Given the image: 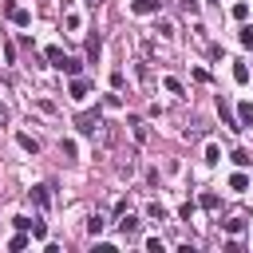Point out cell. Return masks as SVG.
<instances>
[{"label":"cell","mask_w":253,"mask_h":253,"mask_svg":"<svg viewBox=\"0 0 253 253\" xmlns=\"http://www.w3.org/2000/svg\"><path fill=\"white\" fill-rule=\"evenodd\" d=\"M225 229H229V233H241V229H245V217H229Z\"/></svg>","instance_id":"obj_23"},{"label":"cell","mask_w":253,"mask_h":253,"mask_svg":"<svg viewBox=\"0 0 253 253\" xmlns=\"http://www.w3.org/2000/svg\"><path fill=\"white\" fill-rule=\"evenodd\" d=\"M249 16V4H233V20H245Z\"/></svg>","instance_id":"obj_28"},{"label":"cell","mask_w":253,"mask_h":253,"mask_svg":"<svg viewBox=\"0 0 253 253\" xmlns=\"http://www.w3.org/2000/svg\"><path fill=\"white\" fill-rule=\"evenodd\" d=\"M32 237H40V241H43V237H47V225H43V221H32Z\"/></svg>","instance_id":"obj_27"},{"label":"cell","mask_w":253,"mask_h":253,"mask_svg":"<svg viewBox=\"0 0 253 253\" xmlns=\"http://www.w3.org/2000/svg\"><path fill=\"white\" fill-rule=\"evenodd\" d=\"M47 59H51V67H63V59H67V55H63L59 47H47Z\"/></svg>","instance_id":"obj_17"},{"label":"cell","mask_w":253,"mask_h":253,"mask_svg":"<svg viewBox=\"0 0 253 253\" xmlns=\"http://www.w3.org/2000/svg\"><path fill=\"white\" fill-rule=\"evenodd\" d=\"M67 95H71V99H75V103H83V99H87V95H91V83H87V79H79V75H75V79H71V91H67Z\"/></svg>","instance_id":"obj_3"},{"label":"cell","mask_w":253,"mask_h":253,"mask_svg":"<svg viewBox=\"0 0 253 253\" xmlns=\"http://www.w3.org/2000/svg\"><path fill=\"white\" fill-rule=\"evenodd\" d=\"M146 249L150 253H162V237H146Z\"/></svg>","instance_id":"obj_30"},{"label":"cell","mask_w":253,"mask_h":253,"mask_svg":"<svg viewBox=\"0 0 253 253\" xmlns=\"http://www.w3.org/2000/svg\"><path fill=\"white\" fill-rule=\"evenodd\" d=\"M130 134H134V142H150V126H146V123H134Z\"/></svg>","instance_id":"obj_12"},{"label":"cell","mask_w":253,"mask_h":253,"mask_svg":"<svg viewBox=\"0 0 253 253\" xmlns=\"http://www.w3.org/2000/svg\"><path fill=\"white\" fill-rule=\"evenodd\" d=\"M233 79H237V83H249V67H245V63H233Z\"/></svg>","instance_id":"obj_18"},{"label":"cell","mask_w":253,"mask_h":253,"mask_svg":"<svg viewBox=\"0 0 253 253\" xmlns=\"http://www.w3.org/2000/svg\"><path fill=\"white\" fill-rule=\"evenodd\" d=\"M59 150H63L67 158H75V142H71V138H63V142H59Z\"/></svg>","instance_id":"obj_29"},{"label":"cell","mask_w":253,"mask_h":253,"mask_svg":"<svg viewBox=\"0 0 253 253\" xmlns=\"http://www.w3.org/2000/svg\"><path fill=\"white\" fill-rule=\"evenodd\" d=\"M75 126H79V134H95V130L103 126V115H99V111H83V115L75 119Z\"/></svg>","instance_id":"obj_1"},{"label":"cell","mask_w":253,"mask_h":253,"mask_svg":"<svg viewBox=\"0 0 253 253\" xmlns=\"http://www.w3.org/2000/svg\"><path fill=\"white\" fill-rule=\"evenodd\" d=\"M217 115H221V123H225V126H233V111H229V103H225V99H217Z\"/></svg>","instance_id":"obj_15"},{"label":"cell","mask_w":253,"mask_h":253,"mask_svg":"<svg viewBox=\"0 0 253 253\" xmlns=\"http://www.w3.org/2000/svg\"><path fill=\"white\" fill-rule=\"evenodd\" d=\"M99 55H103V40H99V36H91V40H87V59H91V63H99Z\"/></svg>","instance_id":"obj_7"},{"label":"cell","mask_w":253,"mask_h":253,"mask_svg":"<svg viewBox=\"0 0 253 253\" xmlns=\"http://www.w3.org/2000/svg\"><path fill=\"white\" fill-rule=\"evenodd\" d=\"M237 40H241V47H253V28H241Z\"/></svg>","instance_id":"obj_24"},{"label":"cell","mask_w":253,"mask_h":253,"mask_svg":"<svg viewBox=\"0 0 253 253\" xmlns=\"http://www.w3.org/2000/svg\"><path fill=\"white\" fill-rule=\"evenodd\" d=\"M8 249H12V253H20V249H28V229H16V237L8 241Z\"/></svg>","instance_id":"obj_10"},{"label":"cell","mask_w":253,"mask_h":253,"mask_svg":"<svg viewBox=\"0 0 253 253\" xmlns=\"http://www.w3.org/2000/svg\"><path fill=\"white\" fill-rule=\"evenodd\" d=\"M158 8H162V0H134V4H130L134 16H154Z\"/></svg>","instance_id":"obj_4"},{"label":"cell","mask_w":253,"mask_h":253,"mask_svg":"<svg viewBox=\"0 0 253 253\" xmlns=\"http://www.w3.org/2000/svg\"><path fill=\"white\" fill-rule=\"evenodd\" d=\"M162 87H166V91H170V95H182V83H178V79H174V75H166V79H162Z\"/></svg>","instance_id":"obj_19"},{"label":"cell","mask_w":253,"mask_h":253,"mask_svg":"<svg viewBox=\"0 0 253 253\" xmlns=\"http://www.w3.org/2000/svg\"><path fill=\"white\" fill-rule=\"evenodd\" d=\"M59 71H63V75H71V79H75V75H79V71H83V63H79V59H71V55H67V59H63V67H59Z\"/></svg>","instance_id":"obj_11"},{"label":"cell","mask_w":253,"mask_h":253,"mask_svg":"<svg viewBox=\"0 0 253 253\" xmlns=\"http://www.w3.org/2000/svg\"><path fill=\"white\" fill-rule=\"evenodd\" d=\"M63 24H67L71 32H79V24H83V20H79V12H67V20H63Z\"/></svg>","instance_id":"obj_25"},{"label":"cell","mask_w":253,"mask_h":253,"mask_svg":"<svg viewBox=\"0 0 253 253\" xmlns=\"http://www.w3.org/2000/svg\"><path fill=\"white\" fill-rule=\"evenodd\" d=\"M119 229H123V237H134L138 233V217L134 213H119Z\"/></svg>","instance_id":"obj_5"},{"label":"cell","mask_w":253,"mask_h":253,"mask_svg":"<svg viewBox=\"0 0 253 253\" xmlns=\"http://www.w3.org/2000/svg\"><path fill=\"white\" fill-rule=\"evenodd\" d=\"M103 225H107V221H103L99 213H91V217H87V233H91V237H99V233H103Z\"/></svg>","instance_id":"obj_14"},{"label":"cell","mask_w":253,"mask_h":253,"mask_svg":"<svg viewBox=\"0 0 253 253\" xmlns=\"http://www.w3.org/2000/svg\"><path fill=\"white\" fill-rule=\"evenodd\" d=\"M182 8H186V12H198V8H202V0H182Z\"/></svg>","instance_id":"obj_31"},{"label":"cell","mask_w":253,"mask_h":253,"mask_svg":"<svg viewBox=\"0 0 253 253\" xmlns=\"http://www.w3.org/2000/svg\"><path fill=\"white\" fill-rule=\"evenodd\" d=\"M146 213H150V217H158V221H166V210H162L158 202H150V206H146Z\"/></svg>","instance_id":"obj_22"},{"label":"cell","mask_w":253,"mask_h":253,"mask_svg":"<svg viewBox=\"0 0 253 253\" xmlns=\"http://www.w3.org/2000/svg\"><path fill=\"white\" fill-rule=\"evenodd\" d=\"M237 119H241V130H253V107H249V103L237 107Z\"/></svg>","instance_id":"obj_8"},{"label":"cell","mask_w":253,"mask_h":253,"mask_svg":"<svg viewBox=\"0 0 253 253\" xmlns=\"http://www.w3.org/2000/svg\"><path fill=\"white\" fill-rule=\"evenodd\" d=\"M217 206H221V198H217L213 190H206V194H202V210H210V213H213Z\"/></svg>","instance_id":"obj_13"},{"label":"cell","mask_w":253,"mask_h":253,"mask_svg":"<svg viewBox=\"0 0 253 253\" xmlns=\"http://www.w3.org/2000/svg\"><path fill=\"white\" fill-rule=\"evenodd\" d=\"M233 162H237V166H253V154H249V150H233Z\"/></svg>","instance_id":"obj_20"},{"label":"cell","mask_w":253,"mask_h":253,"mask_svg":"<svg viewBox=\"0 0 253 253\" xmlns=\"http://www.w3.org/2000/svg\"><path fill=\"white\" fill-rule=\"evenodd\" d=\"M206 162H210V166L221 162V146H217V142H206Z\"/></svg>","instance_id":"obj_16"},{"label":"cell","mask_w":253,"mask_h":253,"mask_svg":"<svg viewBox=\"0 0 253 253\" xmlns=\"http://www.w3.org/2000/svg\"><path fill=\"white\" fill-rule=\"evenodd\" d=\"M229 190H249V178H245V174H233V178H229Z\"/></svg>","instance_id":"obj_21"},{"label":"cell","mask_w":253,"mask_h":253,"mask_svg":"<svg viewBox=\"0 0 253 253\" xmlns=\"http://www.w3.org/2000/svg\"><path fill=\"white\" fill-rule=\"evenodd\" d=\"M154 32H158V36H174V24H170V20H158V28H154Z\"/></svg>","instance_id":"obj_26"},{"label":"cell","mask_w":253,"mask_h":253,"mask_svg":"<svg viewBox=\"0 0 253 253\" xmlns=\"http://www.w3.org/2000/svg\"><path fill=\"white\" fill-rule=\"evenodd\" d=\"M47 190H51V186H32V190H28V194H32V202H36L40 210H47V202H51V194H47Z\"/></svg>","instance_id":"obj_6"},{"label":"cell","mask_w":253,"mask_h":253,"mask_svg":"<svg viewBox=\"0 0 253 253\" xmlns=\"http://www.w3.org/2000/svg\"><path fill=\"white\" fill-rule=\"evenodd\" d=\"M4 12H8V20H12V24H20V28H28V24H32V12H28V8H20V4H4Z\"/></svg>","instance_id":"obj_2"},{"label":"cell","mask_w":253,"mask_h":253,"mask_svg":"<svg viewBox=\"0 0 253 253\" xmlns=\"http://www.w3.org/2000/svg\"><path fill=\"white\" fill-rule=\"evenodd\" d=\"M16 142H20V146H24L28 154H40V142H36L32 134H24V130H20V134H16Z\"/></svg>","instance_id":"obj_9"}]
</instances>
